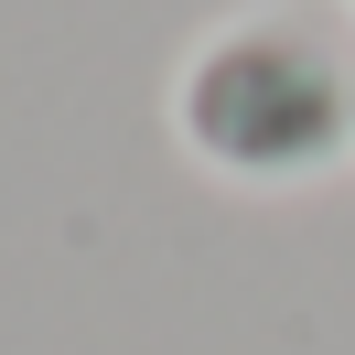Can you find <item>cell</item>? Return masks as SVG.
Instances as JSON below:
<instances>
[{"label": "cell", "instance_id": "7a4b0ae2", "mask_svg": "<svg viewBox=\"0 0 355 355\" xmlns=\"http://www.w3.org/2000/svg\"><path fill=\"white\" fill-rule=\"evenodd\" d=\"M345 11H355V0H345Z\"/></svg>", "mask_w": 355, "mask_h": 355}, {"label": "cell", "instance_id": "6da1fadb", "mask_svg": "<svg viewBox=\"0 0 355 355\" xmlns=\"http://www.w3.org/2000/svg\"><path fill=\"white\" fill-rule=\"evenodd\" d=\"M173 140L226 183H312L355 151V54L302 11H237L183 54Z\"/></svg>", "mask_w": 355, "mask_h": 355}]
</instances>
